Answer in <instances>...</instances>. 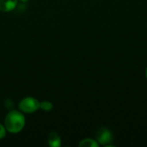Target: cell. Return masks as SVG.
Returning <instances> with one entry per match:
<instances>
[{
    "mask_svg": "<svg viewBox=\"0 0 147 147\" xmlns=\"http://www.w3.org/2000/svg\"><path fill=\"white\" fill-rule=\"evenodd\" d=\"M17 4V0H0V10L9 12L13 10Z\"/></svg>",
    "mask_w": 147,
    "mask_h": 147,
    "instance_id": "4",
    "label": "cell"
},
{
    "mask_svg": "<svg viewBox=\"0 0 147 147\" xmlns=\"http://www.w3.org/2000/svg\"><path fill=\"white\" fill-rule=\"evenodd\" d=\"M5 134H6V128H5V127L2 126L0 124V140L3 139L5 136Z\"/></svg>",
    "mask_w": 147,
    "mask_h": 147,
    "instance_id": "8",
    "label": "cell"
},
{
    "mask_svg": "<svg viewBox=\"0 0 147 147\" xmlns=\"http://www.w3.org/2000/svg\"><path fill=\"white\" fill-rule=\"evenodd\" d=\"M25 125V118L23 115L18 111L9 112L4 120V127L11 134H17L22 130Z\"/></svg>",
    "mask_w": 147,
    "mask_h": 147,
    "instance_id": "1",
    "label": "cell"
},
{
    "mask_svg": "<svg viewBox=\"0 0 147 147\" xmlns=\"http://www.w3.org/2000/svg\"><path fill=\"white\" fill-rule=\"evenodd\" d=\"M20 1H22V2H27L28 0H20Z\"/></svg>",
    "mask_w": 147,
    "mask_h": 147,
    "instance_id": "9",
    "label": "cell"
},
{
    "mask_svg": "<svg viewBox=\"0 0 147 147\" xmlns=\"http://www.w3.org/2000/svg\"><path fill=\"white\" fill-rule=\"evenodd\" d=\"M19 109L25 113H34L40 109V102L34 97H25L20 102Z\"/></svg>",
    "mask_w": 147,
    "mask_h": 147,
    "instance_id": "2",
    "label": "cell"
},
{
    "mask_svg": "<svg viewBox=\"0 0 147 147\" xmlns=\"http://www.w3.org/2000/svg\"><path fill=\"white\" fill-rule=\"evenodd\" d=\"M96 140L101 145H109L113 140V134L112 133L105 127H102L97 131L96 134Z\"/></svg>",
    "mask_w": 147,
    "mask_h": 147,
    "instance_id": "3",
    "label": "cell"
},
{
    "mask_svg": "<svg viewBox=\"0 0 147 147\" xmlns=\"http://www.w3.org/2000/svg\"><path fill=\"white\" fill-rule=\"evenodd\" d=\"M40 109H43L44 111H50L53 109V104L48 101H44L40 102Z\"/></svg>",
    "mask_w": 147,
    "mask_h": 147,
    "instance_id": "7",
    "label": "cell"
},
{
    "mask_svg": "<svg viewBox=\"0 0 147 147\" xmlns=\"http://www.w3.org/2000/svg\"><path fill=\"white\" fill-rule=\"evenodd\" d=\"M80 147H97L98 143L92 139H85L79 143Z\"/></svg>",
    "mask_w": 147,
    "mask_h": 147,
    "instance_id": "6",
    "label": "cell"
},
{
    "mask_svg": "<svg viewBox=\"0 0 147 147\" xmlns=\"http://www.w3.org/2000/svg\"><path fill=\"white\" fill-rule=\"evenodd\" d=\"M146 78H147V69H146Z\"/></svg>",
    "mask_w": 147,
    "mask_h": 147,
    "instance_id": "10",
    "label": "cell"
},
{
    "mask_svg": "<svg viewBox=\"0 0 147 147\" xmlns=\"http://www.w3.org/2000/svg\"><path fill=\"white\" fill-rule=\"evenodd\" d=\"M48 144L52 147H59L61 146V140L60 137L57 133H51L48 136Z\"/></svg>",
    "mask_w": 147,
    "mask_h": 147,
    "instance_id": "5",
    "label": "cell"
}]
</instances>
